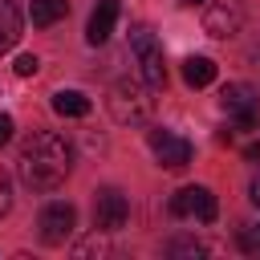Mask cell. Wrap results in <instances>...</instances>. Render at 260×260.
Masks as SVG:
<instances>
[{
    "instance_id": "1",
    "label": "cell",
    "mask_w": 260,
    "mask_h": 260,
    "mask_svg": "<svg viewBox=\"0 0 260 260\" xmlns=\"http://www.w3.org/2000/svg\"><path fill=\"white\" fill-rule=\"evenodd\" d=\"M69 167H73V150L53 130H32L16 158V171H20L24 187H32V191H57L65 183Z\"/></svg>"
},
{
    "instance_id": "2",
    "label": "cell",
    "mask_w": 260,
    "mask_h": 260,
    "mask_svg": "<svg viewBox=\"0 0 260 260\" xmlns=\"http://www.w3.org/2000/svg\"><path fill=\"white\" fill-rule=\"evenodd\" d=\"M110 114H114L118 126H146L150 114H154V98L142 81L122 77V81L110 85Z\"/></svg>"
},
{
    "instance_id": "3",
    "label": "cell",
    "mask_w": 260,
    "mask_h": 260,
    "mask_svg": "<svg viewBox=\"0 0 260 260\" xmlns=\"http://www.w3.org/2000/svg\"><path fill=\"white\" fill-rule=\"evenodd\" d=\"M73 228H77V211H73V203H65V199L45 203L41 215H37V236H41V244H49V248H61V244L73 236Z\"/></svg>"
},
{
    "instance_id": "4",
    "label": "cell",
    "mask_w": 260,
    "mask_h": 260,
    "mask_svg": "<svg viewBox=\"0 0 260 260\" xmlns=\"http://www.w3.org/2000/svg\"><path fill=\"white\" fill-rule=\"evenodd\" d=\"M219 102H223V110H228V118H232L236 130H252V126L260 122V98H256L252 85L232 81V85H223Z\"/></svg>"
},
{
    "instance_id": "5",
    "label": "cell",
    "mask_w": 260,
    "mask_h": 260,
    "mask_svg": "<svg viewBox=\"0 0 260 260\" xmlns=\"http://www.w3.org/2000/svg\"><path fill=\"white\" fill-rule=\"evenodd\" d=\"M130 49H134V57L142 65L146 85H167V61H162V45L154 41V32L150 28H134L130 32Z\"/></svg>"
},
{
    "instance_id": "6",
    "label": "cell",
    "mask_w": 260,
    "mask_h": 260,
    "mask_svg": "<svg viewBox=\"0 0 260 260\" xmlns=\"http://www.w3.org/2000/svg\"><path fill=\"white\" fill-rule=\"evenodd\" d=\"M126 223H130V199L122 191H114V187L98 191V199H93V228L98 232H122Z\"/></svg>"
},
{
    "instance_id": "7",
    "label": "cell",
    "mask_w": 260,
    "mask_h": 260,
    "mask_svg": "<svg viewBox=\"0 0 260 260\" xmlns=\"http://www.w3.org/2000/svg\"><path fill=\"white\" fill-rule=\"evenodd\" d=\"M171 215H179V219L183 215H195V219L211 223L219 215V203H215V195L207 187H183V191L171 195Z\"/></svg>"
},
{
    "instance_id": "8",
    "label": "cell",
    "mask_w": 260,
    "mask_h": 260,
    "mask_svg": "<svg viewBox=\"0 0 260 260\" xmlns=\"http://www.w3.org/2000/svg\"><path fill=\"white\" fill-rule=\"evenodd\" d=\"M150 150H154V158H158V167H167V171H179V167H187L191 162V142L183 138V134H175V130H150Z\"/></svg>"
},
{
    "instance_id": "9",
    "label": "cell",
    "mask_w": 260,
    "mask_h": 260,
    "mask_svg": "<svg viewBox=\"0 0 260 260\" xmlns=\"http://www.w3.org/2000/svg\"><path fill=\"white\" fill-rule=\"evenodd\" d=\"M203 28H207L211 37H219V41L236 37V32L244 28V8H240L236 0H215V4L207 8V16H203Z\"/></svg>"
},
{
    "instance_id": "10",
    "label": "cell",
    "mask_w": 260,
    "mask_h": 260,
    "mask_svg": "<svg viewBox=\"0 0 260 260\" xmlns=\"http://www.w3.org/2000/svg\"><path fill=\"white\" fill-rule=\"evenodd\" d=\"M114 24H118V0H98L93 16H89V28H85V41L89 45H106Z\"/></svg>"
},
{
    "instance_id": "11",
    "label": "cell",
    "mask_w": 260,
    "mask_h": 260,
    "mask_svg": "<svg viewBox=\"0 0 260 260\" xmlns=\"http://www.w3.org/2000/svg\"><path fill=\"white\" fill-rule=\"evenodd\" d=\"M69 16V0H32L28 4V20L37 24V28H53L57 20H65Z\"/></svg>"
},
{
    "instance_id": "12",
    "label": "cell",
    "mask_w": 260,
    "mask_h": 260,
    "mask_svg": "<svg viewBox=\"0 0 260 260\" xmlns=\"http://www.w3.org/2000/svg\"><path fill=\"white\" fill-rule=\"evenodd\" d=\"M183 81H187L191 89L211 85V81H215V61H211V57H203V53L187 57V61H183Z\"/></svg>"
},
{
    "instance_id": "13",
    "label": "cell",
    "mask_w": 260,
    "mask_h": 260,
    "mask_svg": "<svg viewBox=\"0 0 260 260\" xmlns=\"http://www.w3.org/2000/svg\"><path fill=\"white\" fill-rule=\"evenodd\" d=\"M53 110H57L61 118H85V114H89V98H85L81 89H57V93H53Z\"/></svg>"
},
{
    "instance_id": "14",
    "label": "cell",
    "mask_w": 260,
    "mask_h": 260,
    "mask_svg": "<svg viewBox=\"0 0 260 260\" xmlns=\"http://www.w3.org/2000/svg\"><path fill=\"white\" fill-rule=\"evenodd\" d=\"M20 41V12L12 0H0V53H8Z\"/></svg>"
},
{
    "instance_id": "15",
    "label": "cell",
    "mask_w": 260,
    "mask_h": 260,
    "mask_svg": "<svg viewBox=\"0 0 260 260\" xmlns=\"http://www.w3.org/2000/svg\"><path fill=\"white\" fill-rule=\"evenodd\" d=\"M37 69H41V61H37L32 53H20V57H16V65H12V73H16V77H32Z\"/></svg>"
},
{
    "instance_id": "16",
    "label": "cell",
    "mask_w": 260,
    "mask_h": 260,
    "mask_svg": "<svg viewBox=\"0 0 260 260\" xmlns=\"http://www.w3.org/2000/svg\"><path fill=\"white\" fill-rule=\"evenodd\" d=\"M73 252H77V256H93V252L102 256V252H110V244H106V240H98V236H89V240H81Z\"/></svg>"
},
{
    "instance_id": "17",
    "label": "cell",
    "mask_w": 260,
    "mask_h": 260,
    "mask_svg": "<svg viewBox=\"0 0 260 260\" xmlns=\"http://www.w3.org/2000/svg\"><path fill=\"white\" fill-rule=\"evenodd\" d=\"M207 248L203 244H195V240H175L171 244V256H203Z\"/></svg>"
},
{
    "instance_id": "18",
    "label": "cell",
    "mask_w": 260,
    "mask_h": 260,
    "mask_svg": "<svg viewBox=\"0 0 260 260\" xmlns=\"http://www.w3.org/2000/svg\"><path fill=\"white\" fill-rule=\"evenodd\" d=\"M8 207H12V183H8V175L0 171V215H8Z\"/></svg>"
},
{
    "instance_id": "19",
    "label": "cell",
    "mask_w": 260,
    "mask_h": 260,
    "mask_svg": "<svg viewBox=\"0 0 260 260\" xmlns=\"http://www.w3.org/2000/svg\"><path fill=\"white\" fill-rule=\"evenodd\" d=\"M8 138H12V118H8V114H0V146H4Z\"/></svg>"
},
{
    "instance_id": "20",
    "label": "cell",
    "mask_w": 260,
    "mask_h": 260,
    "mask_svg": "<svg viewBox=\"0 0 260 260\" xmlns=\"http://www.w3.org/2000/svg\"><path fill=\"white\" fill-rule=\"evenodd\" d=\"M244 158H252V162H256V158H260V142H248V146H244Z\"/></svg>"
},
{
    "instance_id": "21",
    "label": "cell",
    "mask_w": 260,
    "mask_h": 260,
    "mask_svg": "<svg viewBox=\"0 0 260 260\" xmlns=\"http://www.w3.org/2000/svg\"><path fill=\"white\" fill-rule=\"evenodd\" d=\"M248 191H252V203H256V207H260V175H256V179H252V187H248Z\"/></svg>"
},
{
    "instance_id": "22",
    "label": "cell",
    "mask_w": 260,
    "mask_h": 260,
    "mask_svg": "<svg viewBox=\"0 0 260 260\" xmlns=\"http://www.w3.org/2000/svg\"><path fill=\"white\" fill-rule=\"evenodd\" d=\"M183 4H203V0H183Z\"/></svg>"
},
{
    "instance_id": "23",
    "label": "cell",
    "mask_w": 260,
    "mask_h": 260,
    "mask_svg": "<svg viewBox=\"0 0 260 260\" xmlns=\"http://www.w3.org/2000/svg\"><path fill=\"white\" fill-rule=\"evenodd\" d=\"M256 232H260V228H256Z\"/></svg>"
}]
</instances>
